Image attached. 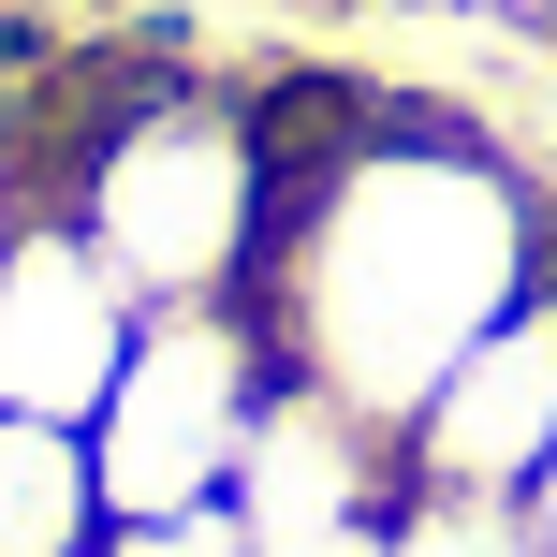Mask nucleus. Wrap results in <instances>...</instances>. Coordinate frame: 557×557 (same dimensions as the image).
<instances>
[{
  "mask_svg": "<svg viewBox=\"0 0 557 557\" xmlns=\"http://www.w3.org/2000/svg\"><path fill=\"white\" fill-rule=\"evenodd\" d=\"M45 206L88 221V250L133 278V308H250L278 235V162H264V117L221 88H133L74 133Z\"/></svg>",
  "mask_w": 557,
  "mask_h": 557,
  "instance_id": "obj_2",
  "label": "nucleus"
},
{
  "mask_svg": "<svg viewBox=\"0 0 557 557\" xmlns=\"http://www.w3.org/2000/svg\"><path fill=\"white\" fill-rule=\"evenodd\" d=\"M529 529H543V557H557V455H543V484H529Z\"/></svg>",
  "mask_w": 557,
  "mask_h": 557,
  "instance_id": "obj_10",
  "label": "nucleus"
},
{
  "mask_svg": "<svg viewBox=\"0 0 557 557\" xmlns=\"http://www.w3.org/2000/svg\"><path fill=\"white\" fill-rule=\"evenodd\" d=\"M337 557H396V529H367V543H337Z\"/></svg>",
  "mask_w": 557,
  "mask_h": 557,
  "instance_id": "obj_12",
  "label": "nucleus"
},
{
  "mask_svg": "<svg viewBox=\"0 0 557 557\" xmlns=\"http://www.w3.org/2000/svg\"><path fill=\"white\" fill-rule=\"evenodd\" d=\"M103 470H88V425H29L0 411V557H103Z\"/></svg>",
  "mask_w": 557,
  "mask_h": 557,
  "instance_id": "obj_7",
  "label": "nucleus"
},
{
  "mask_svg": "<svg viewBox=\"0 0 557 557\" xmlns=\"http://www.w3.org/2000/svg\"><path fill=\"white\" fill-rule=\"evenodd\" d=\"M133 323H147L133 278L88 250L74 206H45V191L0 206V411L88 425V411H103V382L133 367Z\"/></svg>",
  "mask_w": 557,
  "mask_h": 557,
  "instance_id": "obj_4",
  "label": "nucleus"
},
{
  "mask_svg": "<svg viewBox=\"0 0 557 557\" xmlns=\"http://www.w3.org/2000/svg\"><path fill=\"white\" fill-rule=\"evenodd\" d=\"M396 455H411V484H470V499H529L543 484V455H557V278L441 367V396L396 425Z\"/></svg>",
  "mask_w": 557,
  "mask_h": 557,
  "instance_id": "obj_6",
  "label": "nucleus"
},
{
  "mask_svg": "<svg viewBox=\"0 0 557 557\" xmlns=\"http://www.w3.org/2000/svg\"><path fill=\"white\" fill-rule=\"evenodd\" d=\"M529 294H543V206L470 133L352 117L337 147L278 162V235L250 278L278 382L337 396L367 425H411L441 396V367Z\"/></svg>",
  "mask_w": 557,
  "mask_h": 557,
  "instance_id": "obj_1",
  "label": "nucleus"
},
{
  "mask_svg": "<svg viewBox=\"0 0 557 557\" xmlns=\"http://www.w3.org/2000/svg\"><path fill=\"white\" fill-rule=\"evenodd\" d=\"M29 191V162H15V103H0V206H15Z\"/></svg>",
  "mask_w": 557,
  "mask_h": 557,
  "instance_id": "obj_11",
  "label": "nucleus"
},
{
  "mask_svg": "<svg viewBox=\"0 0 557 557\" xmlns=\"http://www.w3.org/2000/svg\"><path fill=\"white\" fill-rule=\"evenodd\" d=\"M396 499H411V455H396V425L337 411V396H308V382H278V396H264L250 455H235V484H221V513L250 529V557H337V543L396 529Z\"/></svg>",
  "mask_w": 557,
  "mask_h": 557,
  "instance_id": "obj_5",
  "label": "nucleus"
},
{
  "mask_svg": "<svg viewBox=\"0 0 557 557\" xmlns=\"http://www.w3.org/2000/svg\"><path fill=\"white\" fill-rule=\"evenodd\" d=\"M278 396V352L250 308H147L133 323V367L103 382V411H88V470H103V513L133 529V513H206L235 484V455H250Z\"/></svg>",
  "mask_w": 557,
  "mask_h": 557,
  "instance_id": "obj_3",
  "label": "nucleus"
},
{
  "mask_svg": "<svg viewBox=\"0 0 557 557\" xmlns=\"http://www.w3.org/2000/svg\"><path fill=\"white\" fill-rule=\"evenodd\" d=\"M103 557H250V529L206 499V513H133V529H103Z\"/></svg>",
  "mask_w": 557,
  "mask_h": 557,
  "instance_id": "obj_9",
  "label": "nucleus"
},
{
  "mask_svg": "<svg viewBox=\"0 0 557 557\" xmlns=\"http://www.w3.org/2000/svg\"><path fill=\"white\" fill-rule=\"evenodd\" d=\"M396 557H543V529H529V499L411 484V499H396Z\"/></svg>",
  "mask_w": 557,
  "mask_h": 557,
  "instance_id": "obj_8",
  "label": "nucleus"
}]
</instances>
